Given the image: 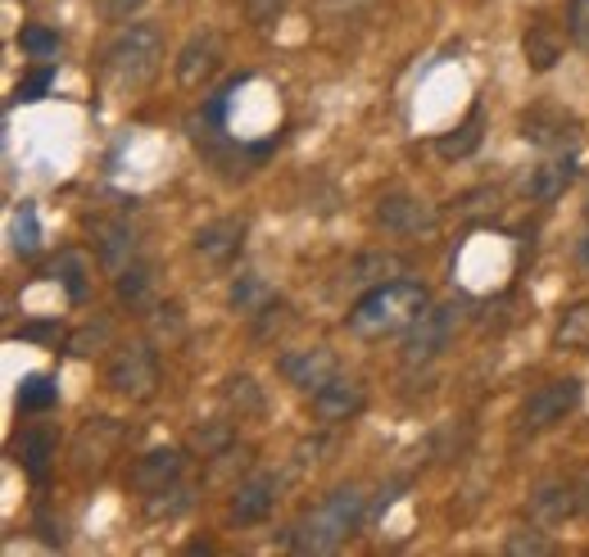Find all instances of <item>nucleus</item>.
I'll use <instances>...</instances> for the list:
<instances>
[{"label": "nucleus", "mask_w": 589, "mask_h": 557, "mask_svg": "<svg viewBox=\"0 0 589 557\" xmlns=\"http://www.w3.org/2000/svg\"><path fill=\"white\" fill-rule=\"evenodd\" d=\"M363 517H367V489L363 485H340L291 525L286 544L295 553H331L358 531Z\"/></svg>", "instance_id": "nucleus-1"}, {"label": "nucleus", "mask_w": 589, "mask_h": 557, "mask_svg": "<svg viewBox=\"0 0 589 557\" xmlns=\"http://www.w3.org/2000/svg\"><path fill=\"white\" fill-rule=\"evenodd\" d=\"M426 304H431L426 286H417V282H381L350 308L345 327L358 340H386L394 331H409Z\"/></svg>", "instance_id": "nucleus-2"}, {"label": "nucleus", "mask_w": 589, "mask_h": 557, "mask_svg": "<svg viewBox=\"0 0 589 557\" xmlns=\"http://www.w3.org/2000/svg\"><path fill=\"white\" fill-rule=\"evenodd\" d=\"M164 64V37L154 23H128L122 33L109 42L105 59H101V73L114 91L122 96H132V91H145L154 82Z\"/></svg>", "instance_id": "nucleus-3"}, {"label": "nucleus", "mask_w": 589, "mask_h": 557, "mask_svg": "<svg viewBox=\"0 0 589 557\" xmlns=\"http://www.w3.org/2000/svg\"><path fill=\"white\" fill-rule=\"evenodd\" d=\"M462 322V304H436V308H422L417 322L404 331V349H399V358H404V367H426V363H436L445 349H449V340Z\"/></svg>", "instance_id": "nucleus-4"}, {"label": "nucleus", "mask_w": 589, "mask_h": 557, "mask_svg": "<svg viewBox=\"0 0 589 557\" xmlns=\"http://www.w3.org/2000/svg\"><path fill=\"white\" fill-rule=\"evenodd\" d=\"M154 386H160V358L145 340L137 345H118L114 358H109V390L128 394V399H150Z\"/></svg>", "instance_id": "nucleus-5"}, {"label": "nucleus", "mask_w": 589, "mask_h": 557, "mask_svg": "<svg viewBox=\"0 0 589 557\" xmlns=\"http://www.w3.org/2000/svg\"><path fill=\"white\" fill-rule=\"evenodd\" d=\"M576 404H580V381H576V377L549 381V386H540V390L521 404V426H526V430H549V426H557V422H567V417L576 413Z\"/></svg>", "instance_id": "nucleus-6"}, {"label": "nucleus", "mask_w": 589, "mask_h": 557, "mask_svg": "<svg viewBox=\"0 0 589 557\" xmlns=\"http://www.w3.org/2000/svg\"><path fill=\"white\" fill-rule=\"evenodd\" d=\"M276 499H282V476H276V472H255V476H245V481L232 489L227 517H232L236 525H255V521H263V517L276 508Z\"/></svg>", "instance_id": "nucleus-7"}, {"label": "nucleus", "mask_w": 589, "mask_h": 557, "mask_svg": "<svg viewBox=\"0 0 589 557\" xmlns=\"http://www.w3.org/2000/svg\"><path fill=\"white\" fill-rule=\"evenodd\" d=\"M276 371L295 386V390H322L331 377H335V354L327 345H308V349H286L276 358Z\"/></svg>", "instance_id": "nucleus-8"}, {"label": "nucleus", "mask_w": 589, "mask_h": 557, "mask_svg": "<svg viewBox=\"0 0 589 557\" xmlns=\"http://www.w3.org/2000/svg\"><path fill=\"white\" fill-rule=\"evenodd\" d=\"M377 223L394 236H422L436 227V209H431L426 200L409 195V191H390L381 204H377Z\"/></svg>", "instance_id": "nucleus-9"}, {"label": "nucleus", "mask_w": 589, "mask_h": 557, "mask_svg": "<svg viewBox=\"0 0 589 557\" xmlns=\"http://www.w3.org/2000/svg\"><path fill=\"white\" fill-rule=\"evenodd\" d=\"M223 69V42H219V33H196L191 42L181 46V55H177V82L181 86H204L213 73Z\"/></svg>", "instance_id": "nucleus-10"}, {"label": "nucleus", "mask_w": 589, "mask_h": 557, "mask_svg": "<svg viewBox=\"0 0 589 557\" xmlns=\"http://www.w3.org/2000/svg\"><path fill=\"white\" fill-rule=\"evenodd\" d=\"M363 404H367V394H363V386H358L354 377H331L322 390H314V417H318L322 426H335V422L358 417Z\"/></svg>", "instance_id": "nucleus-11"}, {"label": "nucleus", "mask_w": 589, "mask_h": 557, "mask_svg": "<svg viewBox=\"0 0 589 557\" xmlns=\"http://www.w3.org/2000/svg\"><path fill=\"white\" fill-rule=\"evenodd\" d=\"M521 137L540 150H567L576 141V118L563 109H531L521 118Z\"/></svg>", "instance_id": "nucleus-12"}, {"label": "nucleus", "mask_w": 589, "mask_h": 557, "mask_svg": "<svg viewBox=\"0 0 589 557\" xmlns=\"http://www.w3.org/2000/svg\"><path fill=\"white\" fill-rule=\"evenodd\" d=\"M576 181V159L572 154H553V159H544L540 168H531V177H526V200L535 204H553L557 195H567V186Z\"/></svg>", "instance_id": "nucleus-13"}, {"label": "nucleus", "mask_w": 589, "mask_h": 557, "mask_svg": "<svg viewBox=\"0 0 589 557\" xmlns=\"http://www.w3.org/2000/svg\"><path fill=\"white\" fill-rule=\"evenodd\" d=\"M240 240H245V223L236 218H219V223H204L196 232V254L204 263H232L240 254Z\"/></svg>", "instance_id": "nucleus-14"}, {"label": "nucleus", "mask_w": 589, "mask_h": 557, "mask_svg": "<svg viewBox=\"0 0 589 557\" xmlns=\"http://www.w3.org/2000/svg\"><path fill=\"white\" fill-rule=\"evenodd\" d=\"M572 512H580V494L567 485V481H544L535 494H531V517L540 525H557L567 521Z\"/></svg>", "instance_id": "nucleus-15"}, {"label": "nucleus", "mask_w": 589, "mask_h": 557, "mask_svg": "<svg viewBox=\"0 0 589 557\" xmlns=\"http://www.w3.org/2000/svg\"><path fill=\"white\" fill-rule=\"evenodd\" d=\"M181 476V449H150L145 458H137V472H132V481H137V489L141 494H154V489H164V485H173Z\"/></svg>", "instance_id": "nucleus-16"}, {"label": "nucleus", "mask_w": 589, "mask_h": 557, "mask_svg": "<svg viewBox=\"0 0 589 557\" xmlns=\"http://www.w3.org/2000/svg\"><path fill=\"white\" fill-rule=\"evenodd\" d=\"M521 50H526V64H531L535 73H549L557 59H563V33H557L553 23H531L521 37Z\"/></svg>", "instance_id": "nucleus-17"}, {"label": "nucleus", "mask_w": 589, "mask_h": 557, "mask_svg": "<svg viewBox=\"0 0 589 557\" xmlns=\"http://www.w3.org/2000/svg\"><path fill=\"white\" fill-rule=\"evenodd\" d=\"M481 141H485V105L476 100L472 114H468V122H458L453 132H445V137L436 141V150H440V159H468V154H472Z\"/></svg>", "instance_id": "nucleus-18"}, {"label": "nucleus", "mask_w": 589, "mask_h": 557, "mask_svg": "<svg viewBox=\"0 0 589 557\" xmlns=\"http://www.w3.org/2000/svg\"><path fill=\"white\" fill-rule=\"evenodd\" d=\"M272 299H276V295H272V286L263 282L259 272H240L236 282H232V295H227V304L236 308V313H245V318L263 313V308H268Z\"/></svg>", "instance_id": "nucleus-19"}, {"label": "nucleus", "mask_w": 589, "mask_h": 557, "mask_svg": "<svg viewBox=\"0 0 589 557\" xmlns=\"http://www.w3.org/2000/svg\"><path fill=\"white\" fill-rule=\"evenodd\" d=\"M50 458H55V440H50V430H27V436L19 440V462H23V472L33 476V481H46Z\"/></svg>", "instance_id": "nucleus-20"}, {"label": "nucleus", "mask_w": 589, "mask_h": 557, "mask_svg": "<svg viewBox=\"0 0 589 557\" xmlns=\"http://www.w3.org/2000/svg\"><path fill=\"white\" fill-rule=\"evenodd\" d=\"M553 345L557 349H585L589 345V299L572 304L563 313V322H557V331H553Z\"/></svg>", "instance_id": "nucleus-21"}, {"label": "nucleus", "mask_w": 589, "mask_h": 557, "mask_svg": "<svg viewBox=\"0 0 589 557\" xmlns=\"http://www.w3.org/2000/svg\"><path fill=\"white\" fill-rule=\"evenodd\" d=\"M191 503H196V494H191V485H181V481L145 494V512H150V517H181Z\"/></svg>", "instance_id": "nucleus-22"}, {"label": "nucleus", "mask_w": 589, "mask_h": 557, "mask_svg": "<svg viewBox=\"0 0 589 557\" xmlns=\"http://www.w3.org/2000/svg\"><path fill=\"white\" fill-rule=\"evenodd\" d=\"M50 276L69 291V299H82V295H86V259H82L78 250H64V254H59V259L50 263Z\"/></svg>", "instance_id": "nucleus-23"}, {"label": "nucleus", "mask_w": 589, "mask_h": 557, "mask_svg": "<svg viewBox=\"0 0 589 557\" xmlns=\"http://www.w3.org/2000/svg\"><path fill=\"white\" fill-rule=\"evenodd\" d=\"M132 236H128V227L122 223H109V227H101V259H105V268H114V272H122L128 268V259H132Z\"/></svg>", "instance_id": "nucleus-24"}, {"label": "nucleus", "mask_w": 589, "mask_h": 557, "mask_svg": "<svg viewBox=\"0 0 589 557\" xmlns=\"http://www.w3.org/2000/svg\"><path fill=\"white\" fill-rule=\"evenodd\" d=\"M394 272H404V263H399L394 254H363L354 268H350V282L354 286H367V282H386V276H394Z\"/></svg>", "instance_id": "nucleus-25"}, {"label": "nucleus", "mask_w": 589, "mask_h": 557, "mask_svg": "<svg viewBox=\"0 0 589 557\" xmlns=\"http://www.w3.org/2000/svg\"><path fill=\"white\" fill-rule=\"evenodd\" d=\"M150 286H154V272L145 263H132V268L118 272V299L122 304H141L150 295Z\"/></svg>", "instance_id": "nucleus-26"}, {"label": "nucleus", "mask_w": 589, "mask_h": 557, "mask_svg": "<svg viewBox=\"0 0 589 557\" xmlns=\"http://www.w3.org/2000/svg\"><path fill=\"white\" fill-rule=\"evenodd\" d=\"M50 404H55L50 377H27V381L19 386V408H23V413H46Z\"/></svg>", "instance_id": "nucleus-27"}, {"label": "nucleus", "mask_w": 589, "mask_h": 557, "mask_svg": "<svg viewBox=\"0 0 589 557\" xmlns=\"http://www.w3.org/2000/svg\"><path fill=\"white\" fill-rule=\"evenodd\" d=\"M223 399H227L232 408H240V413H259V408H263V394H259L255 377H232V381L223 386Z\"/></svg>", "instance_id": "nucleus-28"}, {"label": "nucleus", "mask_w": 589, "mask_h": 557, "mask_svg": "<svg viewBox=\"0 0 589 557\" xmlns=\"http://www.w3.org/2000/svg\"><path fill=\"white\" fill-rule=\"evenodd\" d=\"M227 445H232V426H227V422H219V426H200L196 436H191V449H200L204 458H219Z\"/></svg>", "instance_id": "nucleus-29"}, {"label": "nucleus", "mask_w": 589, "mask_h": 557, "mask_svg": "<svg viewBox=\"0 0 589 557\" xmlns=\"http://www.w3.org/2000/svg\"><path fill=\"white\" fill-rule=\"evenodd\" d=\"M504 553H513V557H526V553H531V557H544V553H553V544H549L540 531H526V525H521V531L508 535Z\"/></svg>", "instance_id": "nucleus-30"}, {"label": "nucleus", "mask_w": 589, "mask_h": 557, "mask_svg": "<svg viewBox=\"0 0 589 557\" xmlns=\"http://www.w3.org/2000/svg\"><path fill=\"white\" fill-rule=\"evenodd\" d=\"M19 46L37 59H50V55H59V33H50V27H23Z\"/></svg>", "instance_id": "nucleus-31"}, {"label": "nucleus", "mask_w": 589, "mask_h": 557, "mask_svg": "<svg viewBox=\"0 0 589 557\" xmlns=\"http://www.w3.org/2000/svg\"><path fill=\"white\" fill-rule=\"evenodd\" d=\"M567 37L589 55V0H572L567 5Z\"/></svg>", "instance_id": "nucleus-32"}, {"label": "nucleus", "mask_w": 589, "mask_h": 557, "mask_svg": "<svg viewBox=\"0 0 589 557\" xmlns=\"http://www.w3.org/2000/svg\"><path fill=\"white\" fill-rule=\"evenodd\" d=\"M286 313H291V308H286L282 299H272V304L263 308V313H255V318H250V322H255V335H259V340H268L272 331H282V327L291 322Z\"/></svg>", "instance_id": "nucleus-33"}, {"label": "nucleus", "mask_w": 589, "mask_h": 557, "mask_svg": "<svg viewBox=\"0 0 589 557\" xmlns=\"http://www.w3.org/2000/svg\"><path fill=\"white\" fill-rule=\"evenodd\" d=\"M14 250L19 254H37V218H33V209H23L14 218Z\"/></svg>", "instance_id": "nucleus-34"}, {"label": "nucleus", "mask_w": 589, "mask_h": 557, "mask_svg": "<svg viewBox=\"0 0 589 557\" xmlns=\"http://www.w3.org/2000/svg\"><path fill=\"white\" fill-rule=\"evenodd\" d=\"M141 5L145 0H96V14L109 19V23H122V19H132Z\"/></svg>", "instance_id": "nucleus-35"}, {"label": "nucleus", "mask_w": 589, "mask_h": 557, "mask_svg": "<svg viewBox=\"0 0 589 557\" xmlns=\"http://www.w3.org/2000/svg\"><path fill=\"white\" fill-rule=\"evenodd\" d=\"M50 82H55V69H42V73H33L27 82H19V100H42L46 91H50Z\"/></svg>", "instance_id": "nucleus-36"}, {"label": "nucleus", "mask_w": 589, "mask_h": 557, "mask_svg": "<svg viewBox=\"0 0 589 557\" xmlns=\"http://www.w3.org/2000/svg\"><path fill=\"white\" fill-rule=\"evenodd\" d=\"M245 5H250V19L255 23H268V19H276L286 10V0H245Z\"/></svg>", "instance_id": "nucleus-37"}, {"label": "nucleus", "mask_w": 589, "mask_h": 557, "mask_svg": "<svg viewBox=\"0 0 589 557\" xmlns=\"http://www.w3.org/2000/svg\"><path fill=\"white\" fill-rule=\"evenodd\" d=\"M101 340H105V327H86L69 345V354H91V345H101Z\"/></svg>", "instance_id": "nucleus-38"}, {"label": "nucleus", "mask_w": 589, "mask_h": 557, "mask_svg": "<svg viewBox=\"0 0 589 557\" xmlns=\"http://www.w3.org/2000/svg\"><path fill=\"white\" fill-rule=\"evenodd\" d=\"M19 340H59V327L55 322H37V327H23Z\"/></svg>", "instance_id": "nucleus-39"}, {"label": "nucleus", "mask_w": 589, "mask_h": 557, "mask_svg": "<svg viewBox=\"0 0 589 557\" xmlns=\"http://www.w3.org/2000/svg\"><path fill=\"white\" fill-rule=\"evenodd\" d=\"M322 5H327V10H335V14H350V10H363L367 0H322Z\"/></svg>", "instance_id": "nucleus-40"}, {"label": "nucleus", "mask_w": 589, "mask_h": 557, "mask_svg": "<svg viewBox=\"0 0 589 557\" xmlns=\"http://www.w3.org/2000/svg\"><path fill=\"white\" fill-rule=\"evenodd\" d=\"M576 263H580V272H589V232L576 240Z\"/></svg>", "instance_id": "nucleus-41"}, {"label": "nucleus", "mask_w": 589, "mask_h": 557, "mask_svg": "<svg viewBox=\"0 0 589 557\" xmlns=\"http://www.w3.org/2000/svg\"><path fill=\"white\" fill-rule=\"evenodd\" d=\"M580 512H589V481H585V494H580Z\"/></svg>", "instance_id": "nucleus-42"}, {"label": "nucleus", "mask_w": 589, "mask_h": 557, "mask_svg": "<svg viewBox=\"0 0 589 557\" xmlns=\"http://www.w3.org/2000/svg\"><path fill=\"white\" fill-rule=\"evenodd\" d=\"M585 218H589V200H585Z\"/></svg>", "instance_id": "nucleus-43"}, {"label": "nucleus", "mask_w": 589, "mask_h": 557, "mask_svg": "<svg viewBox=\"0 0 589 557\" xmlns=\"http://www.w3.org/2000/svg\"><path fill=\"white\" fill-rule=\"evenodd\" d=\"M223 5H236V0H223Z\"/></svg>", "instance_id": "nucleus-44"}]
</instances>
